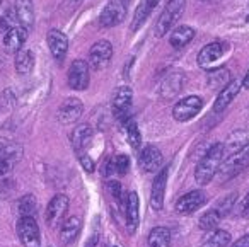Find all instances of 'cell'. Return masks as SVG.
<instances>
[{
    "mask_svg": "<svg viewBox=\"0 0 249 247\" xmlns=\"http://www.w3.org/2000/svg\"><path fill=\"white\" fill-rule=\"evenodd\" d=\"M224 155H225L224 143H215L208 148L207 154L200 159V162L196 164V169H195V179H196L198 184L207 186L215 177L222 162H224Z\"/></svg>",
    "mask_w": 249,
    "mask_h": 247,
    "instance_id": "1",
    "label": "cell"
},
{
    "mask_svg": "<svg viewBox=\"0 0 249 247\" xmlns=\"http://www.w3.org/2000/svg\"><path fill=\"white\" fill-rule=\"evenodd\" d=\"M184 7H186V0H169L164 7L162 14L159 16L156 22V36L162 38L166 36L171 29L176 26V22L179 21V18L183 16Z\"/></svg>",
    "mask_w": 249,
    "mask_h": 247,
    "instance_id": "2",
    "label": "cell"
},
{
    "mask_svg": "<svg viewBox=\"0 0 249 247\" xmlns=\"http://www.w3.org/2000/svg\"><path fill=\"white\" fill-rule=\"evenodd\" d=\"M249 164V143H246L241 150L234 152L231 157L225 162H222L220 169V179L222 181H229V179L235 177L237 174H241V171H244Z\"/></svg>",
    "mask_w": 249,
    "mask_h": 247,
    "instance_id": "3",
    "label": "cell"
},
{
    "mask_svg": "<svg viewBox=\"0 0 249 247\" xmlns=\"http://www.w3.org/2000/svg\"><path fill=\"white\" fill-rule=\"evenodd\" d=\"M18 235L24 247H41V233L35 216L22 215L18 222Z\"/></svg>",
    "mask_w": 249,
    "mask_h": 247,
    "instance_id": "4",
    "label": "cell"
},
{
    "mask_svg": "<svg viewBox=\"0 0 249 247\" xmlns=\"http://www.w3.org/2000/svg\"><path fill=\"white\" fill-rule=\"evenodd\" d=\"M201 107H203V101L200 96H188L181 99L179 103H176L173 109V118L179 123H184V121H190L191 118L196 116Z\"/></svg>",
    "mask_w": 249,
    "mask_h": 247,
    "instance_id": "5",
    "label": "cell"
},
{
    "mask_svg": "<svg viewBox=\"0 0 249 247\" xmlns=\"http://www.w3.org/2000/svg\"><path fill=\"white\" fill-rule=\"evenodd\" d=\"M69 198L65 194H56L52 198L46 208V223L50 229H56L65 218V213L69 210Z\"/></svg>",
    "mask_w": 249,
    "mask_h": 247,
    "instance_id": "6",
    "label": "cell"
},
{
    "mask_svg": "<svg viewBox=\"0 0 249 247\" xmlns=\"http://www.w3.org/2000/svg\"><path fill=\"white\" fill-rule=\"evenodd\" d=\"M111 56H113V46L106 39H101V41L94 43L92 48L89 52V65L94 70H103L109 65Z\"/></svg>",
    "mask_w": 249,
    "mask_h": 247,
    "instance_id": "7",
    "label": "cell"
},
{
    "mask_svg": "<svg viewBox=\"0 0 249 247\" xmlns=\"http://www.w3.org/2000/svg\"><path fill=\"white\" fill-rule=\"evenodd\" d=\"M225 55V45L224 43H210V45L203 46L198 53V65L205 70H215L217 63Z\"/></svg>",
    "mask_w": 249,
    "mask_h": 247,
    "instance_id": "8",
    "label": "cell"
},
{
    "mask_svg": "<svg viewBox=\"0 0 249 247\" xmlns=\"http://www.w3.org/2000/svg\"><path fill=\"white\" fill-rule=\"evenodd\" d=\"M123 208L124 215H126V229L130 233H135V230L139 229V222H140V201H139V194L135 191H128L126 196L123 199Z\"/></svg>",
    "mask_w": 249,
    "mask_h": 247,
    "instance_id": "9",
    "label": "cell"
},
{
    "mask_svg": "<svg viewBox=\"0 0 249 247\" xmlns=\"http://www.w3.org/2000/svg\"><path fill=\"white\" fill-rule=\"evenodd\" d=\"M124 12H126V4L124 2H121V0H111L99 16L101 28H113V26L120 24L124 18Z\"/></svg>",
    "mask_w": 249,
    "mask_h": 247,
    "instance_id": "10",
    "label": "cell"
},
{
    "mask_svg": "<svg viewBox=\"0 0 249 247\" xmlns=\"http://www.w3.org/2000/svg\"><path fill=\"white\" fill-rule=\"evenodd\" d=\"M69 86L73 90H84L89 86V63L84 60H73L69 70Z\"/></svg>",
    "mask_w": 249,
    "mask_h": 247,
    "instance_id": "11",
    "label": "cell"
},
{
    "mask_svg": "<svg viewBox=\"0 0 249 247\" xmlns=\"http://www.w3.org/2000/svg\"><path fill=\"white\" fill-rule=\"evenodd\" d=\"M207 201V196L203 191H190L186 194H183L179 199L176 201V212L179 215H190V213L196 212L198 208L205 205Z\"/></svg>",
    "mask_w": 249,
    "mask_h": 247,
    "instance_id": "12",
    "label": "cell"
},
{
    "mask_svg": "<svg viewBox=\"0 0 249 247\" xmlns=\"http://www.w3.org/2000/svg\"><path fill=\"white\" fill-rule=\"evenodd\" d=\"M139 164L143 172H156L162 165V154L157 147L147 145L140 150L139 154Z\"/></svg>",
    "mask_w": 249,
    "mask_h": 247,
    "instance_id": "13",
    "label": "cell"
},
{
    "mask_svg": "<svg viewBox=\"0 0 249 247\" xmlns=\"http://www.w3.org/2000/svg\"><path fill=\"white\" fill-rule=\"evenodd\" d=\"M167 186V167L160 169L152 181V191H150V206L154 210H160L164 206V196H166Z\"/></svg>",
    "mask_w": 249,
    "mask_h": 247,
    "instance_id": "14",
    "label": "cell"
},
{
    "mask_svg": "<svg viewBox=\"0 0 249 247\" xmlns=\"http://www.w3.org/2000/svg\"><path fill=\"white\" fill-rule=\"evenodd\" d=\"M84 109V104L80 103L79 99H67L62 106L58 107V113H56V118L62 124H70L75 123L77 120L80 118Z\"/></svg>",
    "mask_w": 249,
    "mask_h": 247,
    "instance_id": "15",
    "label": "cell"
},
{
    "mask_svg": "<svg viewBox=\"0 0 249 247\" xmlns=\"http://www.w3.org/2000/svg\"><path fill=\"white\" fill-rule=\"evenodd\" d=\"M28 39V29L22 26H12L4 36V48L7 53H18Z\"/></svg>",
    "mask_w": 249,
    "mask_h": 247,
    "instance_id": "16",
    "label": "cell"
},
{
    "mask_svg": "<svg viewBox=\"0 0 249 247\" xmlns=\"http://www.w3.org/2000/svg\"><path fill=\"white\" fill-rule=\"evenodd\" d=\"M241 87H242L241 80H237V79L231 80V82H229L227 86H225L224 89L218 92L217 99H215V103H213V111H217V113H222V111H224L225 107H227L229 104H231L232 101L235 99V96L239 94Z\"/></svg>",
    "mask_w": 249,
    "mask_h": 247,
    "instance_id": "17",
    "label": "cell"
},
{
    "mask_svg": "<svg viewBox=\"0 0 249 247\" xmlns=\"http://www.w3.org/2000/svg\"><path fill=\"white\" fill-rule=\"evenodd\" d=\"M46 41H48V48L52 55L56 60H63V56L69 52V38L65 33L58 31V29H52L46 36Z\"/></svg>",
    "mask_w": 249,
    "mask_h": 247,
    "instance_id": "18",
    "label": "cell"
},
{
    "mask_svg": "<svg viewBox=\"0 0 249 247\" xmlns=\"http://www.w3.org/2000/svg\"><path fill=\"white\" fill-rule=\"evenodd\" d=\"M132 97L133 92L128 86H123L114 92L113 101H111V106H113L114 116H121L124 113H130L132 109Z\"/></svg>",
    "mask_w": 249,
    "mask_h": 247,
    "instance_id": "19",
    "label": "cell"
},
{
    "mask_svg": "<svg viewBox=\"0 0 249 247\" xmlns=\"http://www.w3.org/2000/svg\"><path fill=\"white\" fill-rule=\"evenodd\" d=\"M80 230H82V220L77 215L67 216L62 222V227H60V240H62V244H65V246L72 244L79 237Z\"/></svg>",
    "mask_w": 249,
    "mask_h": 247,
    "instance_id": "20",
    "label": "cell"
},
{
    "mask_svg": "<svg viewBox=\"0 0 249 247\" xmlns=\"http://www.w3.org/2000/svg\"><path fill=\"white\" fill-rule=\"evenodd\" d=\"M14 12L19 26L26 29H31L35 26V5L31 0H16Z\"/></svg>",
    "mask_w": 249,
    "mask_h": 247,
    "instance_id": "21",
    "label": "cell"
},
{
    "mask_svg": "<svg viewBox=\"0 0 249 247\" xmlns=\"http://www.w3.org/2000/svg\"><path fill=\"white\" fill-rule=\"evenodd\" d=\"M184 86V75L181 72H173L162 80L160 84V96L166 97V99H173L174 96L183 90Z\"/></svg>",
    "mask_w": 249,
    "mask_h": 247,
    "instance_id": "22",
    "label": "cell"
},
{
    "mask_svg": "<svg viewBox=\"0 0 249 247\" xmlns=\"http://www.w3.org/2000/svg\"><path fill=\"white\" fill-rule=\"evenodd\" d=\"M90 138H92V130H90L89 124H80V126H77L75 130L72 131V137H70L73 150H75L77 154L86 152Z\"/></svg>",
    "mask_w": 249,
    "mask_h": 247,
    "instance_id": "23",
    "label": "cell"
},
{
    "mask_svg": "<svg viewBox=\"0 0 249 247\" xmlns=\"http://www.w3.org/2000/svg\"><path fill=\"white\" fill-rule=\"evenodd\" d=\"M22 155L21 147H9L2 148L0 152V176H5L12 167L16 165V162H19Z\"/></svg>",
    "mask_w": 249,
    "mask_h": 247,
    "instance_id": "24",
    "label": "cell"
},
{
    "mask_svg": "<svg viewBox=\"0 0 249 247\" xmlns=\"http://www.w3.org/2000/svg\"><path fill=\"white\" fill-rule=\"evenodd\" d=\"M157 4H159V0H140L135 16L132 19V31H137L147 21V18L152 14V11L157 7Z\"/></svg>",
    "mask_w": 249,
    "mask_h": 247,
    "instance_id": "25",
    "label": "cell"
},
{
    "mask_svg": "<svg viewBox=\"0 0 249 247\" xmlns=\"http://www.w3.org/2000/svg\"><path fill=\"white\" fill-rule=\"evenodd\" d=\"M195 38V29L190 28V26L183 24V26H178L176 29L173 31L171 35V46L173 48H184L190 41H193Z\"/></svg>",
    "mask_w": 249,
    "mask_h": 247,
    "instance_id": "26",
    "label": "cell"
},
{
    "mask_svg": "<svg viewBox=\"0 0 249 247\" xmlns=\"http://www.w3.org/2000/svg\"><path fill=\"white\" fill-rule=\"evenodd\" d=\"M231 244V233L220 229L210 230V233H207V237L203 239L201 246L203 247H227Z\"/></svg>",
    "mask_w": 249,
    "mask_h": 247,
    "instance_id": "27",
    "label": "cell"
},
{
    "mask_svg": "<svg viewBox=\"0 0 249 247\" xmlns=\"http://www.w3.org/2000/svg\"><path fill=\"white\" fill-rule=\"evenodd\" d=\"M35 69V55H33L31 50H19L16 53V70L18 73H31Z\"/></svg>",
    "mask_w": 249,
    "mask_h": 247,
    "instance_id": "28",
    "label": "cell"
},
{
    "mask_svg": "<svg viewBox=\"0 0 249 247\" xmlns=\"http://www.w3.org/2000/svg\"><path fill=\"white\" fill-rule=\"evenodd\" d=\"M149 247H169L171 246V232L166 227H156L147 237Z\"/></svg>",
    "mask_w": 249,
    "mask_h": 247,
    "instance_id": "29",
    "label": "cell"
},
{
    "mask_svg": "<svg viewBox=\"0 0 249 247\" xmlns=\"http://www.w3.org/2000/svg\"><path fill=\"white\" fill-rule=\"evenodd\" d=\"M123 130H124V135H126V140H128V143L132 145L133 148H139L140 143H142V137H140V130L139 126H137L135 120L133 118H130L128 121H124L123 124Z\"/></svg>",
    "mask_w": 249,
    "mask_h": 247,
    "instance_id": "30",
    "label": "cell"
},
{
    "mask_svg": "<svg viewBox=\"0 0 249 247\" xmlns=\"http://www.w3.org/2000/svg\"><path fill=\"white\" fill-rule=\"evenodd\" d=\"M222 220V215L218 210H208L207 213H203V215L200 216V220H198V225H200L201 230H207V232H210V230L217 229V225L220 223Z\"/></svg>",
    "mask_w": 249,
    "mask_h": 247,
    "instance_id": "31",
    "label": "cell"
},
{
    "mask_svg": "<svg viewBox=\"0 0 249 247\" xmlns=\"http://www.w3.org/2000/svg\"><path fill=\"white\" fill-rule=\"evenodd\" d=\"M18 210H19V213H21V216L22 215H26V216H35L36 215V210H38V206H36L35 196H33V194L22 196V198L19 199V203H18Z\"/></svg>",
    "mask_w": 249,
    "mask_h": 247,
    "instance_id": "32",
    "label": "cell"
},
{
    "mask_svg": "<svg viewBox=\"0 0 249 247\" xmlns=\"http://www.w3.org/2000/svg\"><path fill=\"white\" fill-rule=\"evenodd\" d=\"M229 79H231V75H229V72L225 69H215V70H210V73H208V82H210V87L222 86V89H224V87L231 82Z\"/></svg>",
    "mask_w": 249,
    "mask_h": 247,
    "instance_id": "33",
    "label": "cell"
},
{
    "mask_svg": "<svg viewBox=\"0 0 249 247\" xmlns=\"http://www.w3.org/2000/svg\"><path fill=\"white\" fill-rule=\"evenodd\" d=\"M246 143H248V141H246V133H244V131H235V133L231 137V140H229L227 143H224V145H225V150L229 148V150L234 154V152L241 150Z\"/></svg>",
    "mask_w": 249,
    "mask_h": 247,
    "instance_id": "34",
    "label": "cell"
},
{
    "mask_svg": "<svg viewBox=\"0 0 249 247\" xmlns=\"http://www.w3.org/2000/svg\"><path fill=\"white\" fill-rule=\"evenodd\" d=\"M113 160H114V169H116V174L118 176H124L126 172H128V169H130L128 155L120 154V155H116Z\"/></svg>",
    "mask_w": 249,
    "mask_h": 247,
    "instance_id": "35",
    "label": "cell"
},
{
    "mask_svg": "<svg viewBox=\"0 0 249 247\" xmlns=\"http://www.w3.org/2000/svg\"><path fill=\"white\" fill-rule=\"evenodd\" d=\"M235 198H237V194H229L225 199L218 201V212H220L222 216L227 215V213L232 210V206H234V203H235Z\"/></svg>",
    "mask_w": 249,
    "mask_h": 247,
    "instance_id": "36",
    "label": "cell"
},
{
    "mask_svg": "<svg viewBox=\"0 0 249 247\" xmlns=\"http://www.w3.org/2000/svg\"><path fill=\"white\" fill-rule=\"evenodd\" d=\"M79 157H80V162H82V167L86 169L87 172H92L94 169H96V165H94V160L86 154V152H84V154H79Z\"/></svg>",
    "mask_w": 249,
    "mask_h": 247,
    "instance_id": "37",
    "label": "cell"
},
{
    "mask_svg": "<svg viewBox=\"0 0 249 247\" xmlns=\"http://www.w3.org/2000/svg\"><path fill=\"white\" fill-rule=\"evenodd\" d=\"M232 247H249V233L248 235H242L241 239H237L234 244H232Z\"/></svg>",
    "mask_w": 249,
    "mask_h": 247,
    "instance_id": "38",
    "label": "cell"
},
{
    "mask_svg": "<svg viewBox=\"0 0 249 247\" xmlns=\"http://www.w3.org/2000/svg\"><path fill=\"white\" fill-rule=\"evenodd\" d=\"M242 215H244L246 218H249V193L244 198V201H242Z\"/></svg>",
    "mask_w": 249,
    "mask_h": 247,
    "instance_id": "39",
    "label": "cell"
},
{
    "mask_svg": "<svg viewBox=\"0 0 249 247\" xmlns=\"http://www.w3.org/2000/svg\"><path fill=\"white\" fill-rule=\"evenodd\" d=\"M80 2H82V0H65V4H63V7H69V5H70V12H72L73 9H75L77 5L80 4Z\"/></svg>",
    "mask_w": 249,
    "mask_h": 247,
    "instance_id": "40",
    "label": "cell"
},
{
    "mask_svg": "<svg viewBox=\"0 0 249 247\" xmlns=\"http://www.w3.org/2000/svg\"><path fill=\"white\" fill-rule=\"evenodd\" d=\"M242 87H246V89H249V69H248V73L244 75V80H242Z\"/></svg>",
    "mask_w": 249,
    "mask_h": 247,
    "instance_id": "41",
    "label": "cell"
},
{
    "mask_svg": "<svg viewBox=\"0 0 249 247\" xmlns=\"http://www.w3.org/2000/svg\"><path fill=\"white\" fill-rule=\"evenodd\" d=\"M2 148H4V143H2V141H0V152H2Z\"/></svg>",
    "mask_w": 249,
    "mask_h": 247,
    "instance_id": "42",
    "label": "cell"
},
{
    "mask_svg": "<svg viewBox=\"0 0 249 247\" xmlns=\"http://www.w3.org/2000/svg\"><path fill=\"white\" fill-rule=\"evenodd\" d=\"M121 2H124V4H126V5H128V2H130V0H121Z\"/></svg>",
    "mask_w": 249,
    "mask_h": 247,
    "instance_id": "43",
    "label": "cell"
},
{
    "mask_svg": "<svg viewBox=\"0 0 249 247\" xmlns=\"http://www.w3.org/2000/svg\"><path fill=\"white\" fill-rule=\"evenodd\" d=\"M0 5H2V0H0Z\"/></svg>",
    "mask_w": 249,
    "mask_h": 247,
    "instance_id": "44",
    "label": "cell"
},
{
    "mask_svg": "<svg viewBox=\"0 0 249 247\" xmlns=\"http://www.w3.org/2000/svg\"><path fill=\"white\" fill-rule=\"evenodd\" d=\"M248 21H249V16H248Z\"/></svg>",
    "mask_w": 249,
    "mask_h": 247,
    "instance_id": "45",
    "label": "cell"
}]
</instances>
